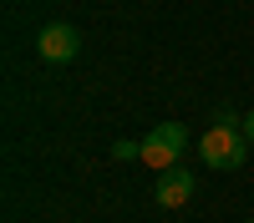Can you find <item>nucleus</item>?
<instances>
[{"instance_id":"obj_7","label":"nucleus","mask_w":254,"mask_h":223,"mask_svg":"<svg viewBox=\"0 0 254 223\" xmlns=\"http://www.w3.org/2000/svg\"><path fill=\"white\" fill-rule=\"evenodd\" d=\"M244 137L254 142V112H244Z\"/></svg>"},{"instance_id":"obj_8","label":"nucleus","mask_w":254,"mask_h":223,"mask_svg":"<svg viewBox=\"0 0 254 223\" xmlns=\"http://www.w3.org/2000/svg\"><path fill=\"white\" fill-rule=\"evenodd\" d=\"M244 223H254V218H244Z\"/></svg>"},{"instance_id":"obj_2","label":"nucleus","mask_w":254,"mask_h":223,"mask_svg":"<svg viewBox=\"0 0 254 223\" xmlns=\"http://www.w3.org/2000/svg\"><path fill=\"white\" fill-rule=\"evenodd\" d=\"M198 157L208 162V168H219V173L244 168V157H249V137H244L239 127H208V132L198 137Z\"/></svg>"},{"instance_id":"obj_1","label":"nucleus","mask_w":254,"mask_h":223,"mask_svg":"<svg viewBox=\"0 0 254 223\" xmlns=\"http://www.w3.org/2000/svg\"><path fill=\"white\" fill-rule=\"evenodd\" d=\"M188 142H193V132H188L183 122H163V127H153L142 137V162L153 173H168V168H178V157L188 152Z\"/></svg>"},{"instance_id":"obj_6","label":"nucleus","mask_w":254,"mask_h":223,"mask_svg":"<svg viewBox=\"0 0 254 223\" xmlns=\"http://www.w3.org/2000/svg\"><path fill=\"white\" fill-rule=\"evenodd\" d=\"M214 127H239V132H244V117H239L234 107H219V112H214Z\"/></svg>"},{"instance_id":"obj_3","label":"nucleus","mask_w":254,"mask_h":223,"mask_svg":"<svg viewBox=\"0 0 254 223\" xmlns=\"http://www.w3.org/2000/svg\"><path fill=\"white\" fill-rule=\"evenodd\" d=\"M76 51H81V31H76V26H66V20L41 26V36H36V56H41V61L66 66V61H76Z\"/></svg>"},{"instance_id":"obj_5","label":"nucleus","mask_w":254,"mask_h":223,"mask_svg":"<svg viewBox=\"0 0 254 223\" xmlns=\"http://www.w3.org/2000/svg\"><path fill=\"white\" fill-rule=\"evenodd\" d=\"M112 157H117V162H137V157H142V142L117 137V142H112Z\"/></svg>"},{"instance_id":"obj_4","label":"nucleus","mask_w":254,"mask_h":223,"mask_svg":"<svg viewBox=\"0 0 254 223\" xmlns=\"http://www.w3.org/2000/svg\"><path fill=\"white\" fill-rule=\"evenodd\" d=\"M193 188H198V178L188 173V168H168L153 182V203H158V208H183V203L193 198Z\"/></svg>"}]
</instances>
